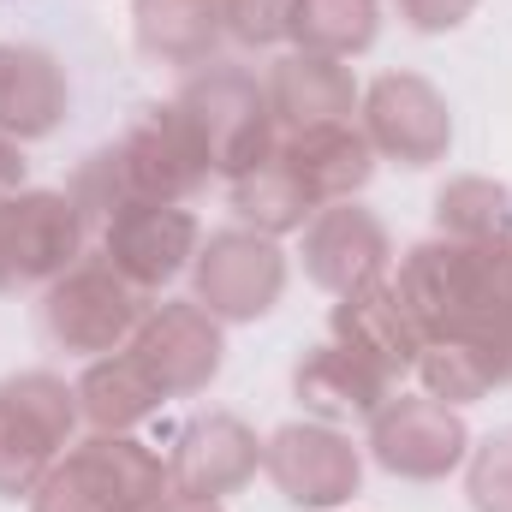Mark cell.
I'll return each mask as SVG.
<instances>
[{
	"instance_id": "83f0119b",
	"label": "cell",
	"mask_w": 512,
	"mask_h": 512,
	"mask_svg": "<svg viewBox=\"0 0 512 512\" xmlns=\"http://www.w3.org/2000/svg\"><path fill=\"white\" fill-rule=\"evenodd\" d=\"M465 501H471V512H512V429H495V435L471 441Z\"/></svg>"
},
{
	"instance_id": "8992f818",
	"label": "cell",
	"mask_w": 512,
	"mask_h": 512,
	"mask_svg": "<svg viewBox=\"0 0 512 512\" xmlns=\"http://www.w3.org/2000/svg\"><path fill=\"white\" fill-rule=\"evenodd\" d=\"M471 441L477 435H471L465 411H453L429 393H405V387H393L382 411L364 423V459H376L399 483H447L453 471H465Z\"/></svg>"
},
{
	"instance_id": "277c9868",
	"label": "cell",
	"mask_w": 512,
	"mask_h": 512,
	"mask_svg": "<svg viewBox=\"0 0 512 512\" xmlns=\"http://www.w3.org/2000/svg\"><path fill=\"white\" fill-rule=\"evenodd\" d=\"M149 310H155V298L143 286H131L102 251H84L42 292V334L54 352L90 364V358L126 352Z\"/></svg>"
},
{
	"instance_id": "52a82bcc",
	"label": "cell",
	"mask_w": 512,
	"mask_h": 512,
	"mask_svg": "<svg viewBox=\"0 0 512 512\" xmlns=\"http://www.w3.org/2000/svg\"><path fill=\"white\" fill-rule=\"evenodd\" d=\"M286 274H292V262L280 251V239L251 233V227H221L191 256V298L215 322L245 328L286 298Z\"/></svg>"
},
{
	"instance_id": "ac0fdd59",
	"label": "cell",
	"mask_w": 512,
	"mask_h": 512,
	"mask_svg": "<svg viewBox=\"0 0 512 512\" xmlns=\"http://www.w3.org/2000/svg\"><path fill=\"white\" fill-rule=\"evenodd\" d=\"M393 376H382L370 358L346 352L340 340H322V346H304L298 364H292V399L304 405V417L316 423H334V429H352V423H370L382 411V399L393 393Z\"/></svg>"
},
{
	"instance_id": "d4e9b609",
	"label": "cell",
	"mask_w": 512,
	"mask_h": 512,
	"mask_svg": "<svg viewBox=\"0 0 512 512\" xmlns=\"http://www.w3.org/2000/svg\"><path fill=\"white\" fill-rule=\"evenodd\" d=\"M382 36V6L376 0H298L292 12V48L328 54V60H358Z\"/></svg>"
},
{
	"instance_id": "5b68a950",
	"label": "cell",
	"mask_w": 512,
	"mask_h": 512,
	"mask_svg": "<svg viewBox=\"0 0 512 512\" xmlns=\"http://www.w3.org/2000/svg\"><path fill=\"white\" fill-rule=\"evenodd\" d=\"M84 435L78 387L54 370H18L0 382V501H30L48 465Z\"/></svg>"
},
{
	"instance_id": "4dcf8cb0",
	"label": "cell",
	"mask_w": 512,
	"mask_h": 512,
	"mask_svg": "<svg viewBox=\"0 0 512 512\" xmlns=\"http://www.w3.org/2000/svg\"><path fill=\"white\" fill-rule=\"evenodd\" d=\"M30 185V161H24V143L18 137H0V203L18 197Z\"/></svg>"
},
{
	"instance_id": "f1b7e54d",
	"label": "cell",
	"mask_w": 512,
	"mask_h": 512,
	"mask_svg": "<svg viewBox=\"0 0 512 512\" xmlns=\"http://www.w3.org/2000/svg\"><path fill=\"white\" fill-rule=\"evenodd\" d=\"M298 0H227V36L239 48H280L292 36Z\"/></svg>"
},
{
	"instance_id": "5bb4252c",
	"label": "cell",
	"mask_w": 512,
	"mask_h": 512,
	"mask_svg": "<svg viewBox=\"0 0 512 512\" xmlns=\"http://www.w3.org/2000/svg\"><path fill=\"white\" fill-rule=\"evenodd\" d=\"M298 262H304L310 286H322L328 298H346V292L393 274V233L382 227V215L364 209L358 197L352 203H328L298 233Z\"/></svg>"
},
{
	"instance_id": "484cf974",
	"label": "cell",
	"mask_w": 512,
	"mask_h": 512,
	"mask_svg": "<svg viewBox=\"0 0 512 512\" xmlns=\"http://www.w3.org/2000/svg\"><path fill=\"white\" fill-rule=\"evenodd\" d=\"M435 233L441 239H465V245H489L512 239V185L489 173H459L435 191Z\"/></svg>"
},
{
	"instance_id": "ffe728a7",
	"label": "cell",
	"mask_w": 512,
	"mask_h": 512,
	"mask_svg": "<svg viewBox=\"0 0 512 512\" xmlns=\"http://www.w3.org/2000/svg\"><path fill=\"white\" fill-rule=\"evenodd\" d=\"M131 42L155 66L197 72V66L221 60L227 6L221 0H131Z\"/></svg>"
},
{
	"instance_id": "d6986e66",
	"label": "cell",
	"mask_w": 512,
	"mask_h": 512,
	"mask_svg": "<svg viewBox=\"0 0 512 512\" xmlns=\"http://www.w3.org/2000/svg\"><path fill=\"white\" fill-rule=\"evenodd\" d=\"M72 114V78L60 54L36 42H0V137L42 143Z\"/></svg>"
},
{
	"instance_id": "9a60e30c",
	"label": "cell",
	"mask_w": 512,
	"mask_h": 512,
	"mask_svg": "<svg viewBox=\"0 0 512 512\" xmlns=\"http://www.w3.org/2000/svg\"><path fill=\"white\" fill-rule=\"evenodd\" d=\"M197 245H203V227L185 203H131L96 233V251L149 298H161L179 274H191Z\"/></svg>"
},
{
	"instance_id": "1f68e13d",
	"label": "cell",
	"mask_w": 512,
	"mask_h": 512,
	"mask_svg": "<svg viewBox=\"0 0 512 512\" xmlns=\"http://www.w3.org/2000/svg\"><path fill=\"white\" fill-rule=\"evenodd\" d=\"M161 512H227L221 501H167Z\"/></svg>"
},
{
	"instance_id": "9c48e42d",
	"label": "cell",
	"mask_w": 512,
	"mask_h": 512,
	"mask_svg": "<svg viewBox=\"0 0 512 512\" xmlns=\"http://www.w3.org/2000/svg\"><path fill=\"white\" fill-rule=\"evenodd\" d=\"M90 251V227L66 191L24 185L0 203V292H48Z\"/></svg>"
},
{
	"instance_id": "30bf717a",
	"label": "cell",
	"mask_w": 512,
	"mask_h": 512,
	"mask_svg": "<svg viewBox=\"0 0 512 512\" xmlns=\"http://www.w3.org/2000/svg\"><path fill=\"white\" fill-rule=\"evenodd\" d=\"M358 126L370 137L376 161H393L405 173H423L453 149V108L423 72H382L376 84H364Z\"/></svg>"
},
{
	"instance_id": "f546056e",
	"label": "cell",
	"mask_w": 512,
	"mask_h": 512,
	"mask_svg": "<svg viewBox=\"0 0 512 512\" xmlns=\"http://www.w3.org/2000/svg\"><path fill=\"white\" fill-rule=\"evenodd\" d=\"M393 6H399L405 30H417V36H447V30H459L483 0H393Z\"/></svg>"
},
{
	"instance_id": "ba28073f",
	"label": "cell",
	"mask_w": 512,
	"mask_h": 512,
	"mask_svg": "<svg viewBox=\"0 0 512 512\" xmlns=\"http://www.w3.org/2000/svg\"><path fill=\"white\" fill-rule=\"evenodd\" d=\"M262 477L298 512H340L364 489V447L316 417H292L262 435Z\"/></svg>"
},
{
	"instance_id": "2e32d148",
	"label": "cell",
	"mask_w": 512,
	"mask_h": 512,
	"mask_svg": "<svg viewBox=\"0 0 512 512\" xmlns=\"http://www.w3.org/2000/svg\"><path fill=\"white\" fill-rule=\"evenodd\" d=\"M328 340H340L346 352L370 358V364H376L382 376H393V382H405V376L417 370V352H423V328H417L411 304L399 298L393 274L358 286V292H346V298H334V310H328Z\"/></svg>"
},
{
	"instance_id": "44dd1931",
	"label": "cell",
	"mask_w": 512,
	"mask_h": 512,
	"mask_svg": "<svg viewBox=\"0 0 512 512\" xmlns=\"http://www.w3.org/2000/svg\"><path fill=\"white\" fill-rule=\"evenodd\" d=\"M280 155L292 161V173L304 179V191H310L322 209L364 197V185L376 179V149H370V137H364L358 120L292 131V137H280Z\"/></svg>"
},
{
	"instance_id": "4316f807",
	"label": "cell",
	"mask_w": 512,
	"mask_h": 512,
	"mask_svg": "<svg viewBox=\"0 0 512 512\" xmlns=\"http://www.w3.org/2000/svg\"><path fill=\"white\" fill-rule=\"evenodd\" d=\"M66 197L78 203V215H84V227H90V239L120 215L131 203H143L137 191H131L126 179V161H120V149L114 143H102V149H90L84 161H78V173H72V185H66Z\"/></svg>"
},
{
	"instance_id": "e0dca14e",
	"label": "cell",
	"mask_w": 512,
	"mask_h": 512,
	"mask_svg": "<svg viewBox=\"0 0 512 512\" xmlns=\"http://www.w3.org/2000/svg\"><path fill=\"white\" fill-rule=\"evenodd\" d=\"M262 90H268V108H274L280 137L316 131V126H346V120H358V102H364V84L352 78L346 60L304 54V48H286L262 72Z\"/></svg>"
},
{
	"instance_id": "6da1fadb",
	"label": "cell",
	"mask_w": 512,
	"mask_h": 512,
	"mask_svg": "<svg viewBox=\"0 0 512 512\" xmlns=\"http://www.w3.org/2000/svg\"><path fill=\"white\" fill-rule=\"evenodd\" d=\"M393 286L411 304L423 340L465 334L483 316L512 310V239H417L405 256H393Z\"/></svg>"
},
{
	"instance_id": "d6a6232c",
	"label": "cell",
	"mask_w": 512,
	"mask_h": 512,
	"mask_svg": "<svg viewBox=\"0 0 512 512\" xmlns=\"http://www.w3.org/2000/svg\"><path fill=\"white\" fill-rule=\"evenodd\" d=\"M221 6H227V0H221Z\"/></svg>"
},
{
	"instance_id": "3957f363",
	"label": "cell",
	"mask_w": 512,
	"mask_h": 512,
	"mask_svg": "<svg viewBox=\"0 0 512 512\" xmlns=\"http://www.w3.org/2000/svg\"><path fill=\"white\" fill-rule=\"evenodd\" d=\"M179 114L185 126L197 131L203 143V161L215 179H239L245 167L268 161L280 149V126H274V108H268V90L251 66H233V60H209L197 72H185L179 84Z\"/></svg>"
},
{
	"instance_id": "7a4b0ae2",
	"label": "cell",
	"mask_w": 512,
	"mask_h": 512,
	"mask_svg": "<svg viewBox=\"0 0 512 512\" xmlns=\"http://www.w3.org/2000/svg\"><path fill=\"white\" fill-rule=\"evenodd\" d=\"M173 501L167 459L137 435H96L84 429L24 501L30 512H161Z\"/></svg>"
},
{
	"instance_id": "4fadbf2b",
	"label": "cell",
	"mask_w": 512,
	"mask_h": 512,
	"mask_svg": "<svg viewBox=\"0 0 512 512\" xmlns=\"http://www.w3.org/2000/svg\"><path fill=\"white\" fill-rule=\"evenodd\" d=\"M114 149H120L131 191L143 203H191L215 179L197 131L179 114V102H143L126 120V131L114 137Z\"/></svg>"
},
{
	"instance_id": "603a6c76",
	"label": "cell",
	"mask_w": 512,
	"mask_h": 512,
	"mask_svg": "<svg viewBox=\"0 0 512 512\" xmlns=\"http://www.w3.org/2000/svg\"><path fill=\"white\" fill-rule=\"evenodd\" d=\"M227 203H233L239 227L268 233V239H292V233H304L310 215L322 209V203L304 191V179L292 173V161H286L280 149H274L268 161L245 167L239 179H227Z\"/></svg>"
},
{
	"instance_id": "7402d4cb",
	"label": "cell",
	"mask_w": 512,
	"mask_h": 512,
	"mask_svg": "<svg viewBox=\"0 0 512 512\" xmlns=\"http://www.w3.org/2000/svg\"><path fill=\"white\" fill-rule=\"evenodd\" d=\"M72 387H78V417H84V429H96V435H137V429L167 405V393L149 382V370H143L131 352L90 358L84 376Z\"/></svg>"
},
{
	"instance_id": "8fae6325",
	"label": "cell",
	"mask_w": 512,
	"mask_h": 512,
	"mask_svg": "<svg viewBox=\"0 0 512 512\" xmlns=\"http://www.w3.org/2000/svg\"><path fill=\"white\" fill-rule=\"evenodd\" d=\"M126 352L167 399H197L215 387L227 364V322H215L197 298H155V310L143 316Z\"/></svg>"
},
{
	"instance_id": "7c38bea8",
	"label": "cell",
	"mask_w": 512,
	"mask_h": 512,
	"mask_svg": "<svg viewBox=\"0 0 512 512\" xmlns=\"http://www.w3.org/2000/svg\"><path fill=\"white\" fill-rule=\"evenodd\" d=\"M262 471V435L239 411H197L173 429L167 489L173 501H227Z\"/></svg>"
},
{
	"instance_id": "cb8c5ba5",
	"label": "cell",
	"mask_w": 512,
	"mask_h": 512,
	"mask_svg": "<svg viewBox=\"0 0 512 512\" xmlns=\"http://www.w3.org/2000/svg\"><path fill=\"white\" fill-rule=\"evenodd\" d=\"M429 399H441V405H453V411H465V405H477V399H489V393H501V370H495V358H489V346L483 340H471V334H441V340H423V352H417V370H411Z\"/></svg>"
}]
</instances>
